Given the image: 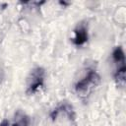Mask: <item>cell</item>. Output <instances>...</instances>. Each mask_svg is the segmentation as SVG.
<instances>
[{
    "mask_svg": "<svg viewBox=\"0 0 126 126\" xmlns=\"http://www.w3.org/2000/svg\"><path fill=\"white\" fill-rule=\"evenodd\" d=\"M98 83H99L98 74L94 70H90L83 79H81L79 82H77V84L75 86V90L79 94L86 95L90 92V90L92 88L95 87Z\"/></svg>",
    "mask_w": 126,
    "mask_h": 126,
    "instance_id": "6da1fadb",
    "label": "cell"
},
{
    "mask_svg": "<svg viewBox=\"0 0 126 126\" xmlns=\"http://www.w3.org/2000/svg\"><path fill=\"white\" fill-rule=\"evenodd\" d=\"M43 80H44V70L41 67L34 68L32 71L29 79L28 93L33 94L38 88H40L43 85Z\"/></svg>",
    "mask_w": 126,
    "mask_h": 126,
    "instance_id": "7a4b0ae2",
    "label": "cell"
},
{
    "mask_svg": "<svg viewBox=\"0 0 126 126\" xmlns=\"http://www.w3.org/2000/svg\"><path fill=\"white\" fill-rule=\"evenodd\" d=\"M74 33H75V36L73 38V43L75 45L80 46V45H83L84 43L87 42V40H88V31H87V28L84 25L78 26L75 29Z\"/></svg>",
    "mask_w": 126,
    "mask_h": 126,
    "instance_id": "3957f363",
    "label": "cell"
},
{
    "mask_svg": "<svg viewBox=\"0 0 126 126\" xmlns=\"http://www.w3.org/2000/svg\"><path fill=\"white\" fill-rule=\"evenodd\" d=\"M112 59L118 65V67L125 66V55L120 46H117L112 52Z\"/></svg>",
    "mask_w": 126,
    "mask_h": 126,
    "instance_id": "277c9868",
    "label": "cell"
},
{
    "mask_svg": "<svg viewBox=\"0 0 126 126\" xmlns=\"http://www.w3.org/2000/svg\"><path fill=\"white\" fill-rule=\"evenodd\" d=\"M29 122L30 120L28 116H26L25 114L21 112H18L16 114V119H15L13 126H29Z\"/></svg>",
    "mask_w": 126,
    "mask_h": 126,
    "instance_id": "5b68a950",
    "label": "cell"
}]
</instances>
